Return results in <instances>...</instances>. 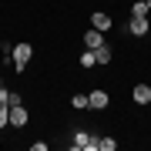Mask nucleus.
I'll list each match as a JSON object with an SVG mask.
<instances>
[{"label": "nucleus", "mask_w": 151, "mask_h": 151, "mask_svg": "<svg viewBox=\"0 0 151 151\" xmlns=\"http://www.w3.org/2000/svg\"><path fill=\"white\" fill-rule=\"evenodd\" d=\"M30 54H34V47H30V44H17V47H14V54H10V64L17 67V74H20V70L27 67Z\"/></svg>", "instance_id": "obj_1"}, {"label": "nucleus", "mask_w": 151, "mask_h": 151, "mask_svg": "<svg viewBox=\"0 0 151 151\" xmlns=\"http://www.w3.org/2000/svg\"><path fill=\"white\" fill-rule=\"evenodd\" d=\"M128 30L134 34V37H145V34H151V20H148V17H131Z\"/></svg>", "instance_id": "obj_2"}, {"label": "nucleus", "mask_w": 151, "mask_h": 151, "mask_svg": "<svg viewBox=\"0 0 151 151\" xmlns=\"http://www.w3.org/2000/svg\"><path fill=\"white\" fill-rule=\"evenodd\" d=\"M74 148H87V151H97V148H101V141H94L91 134H87V131H77V134H74Z\"/></svg>", "instance_id": "obj_3"}, {"label": "nucleus", "mask_w": 151, "mask_h": 151, "mask_svg": "<svg viewBox=\"0 0 151 151\" xmlns=\"http://www.w3.org/2000/svg\"><path fill=\"white\" fill-rule=\"evenodd\" d=\"M101 44H104V30L91 27V34H84V47H87V50H97Z\"/></svg>", "instance_id": "obj_4"}, {"label": "nucleus", "mask_w": 151, "mask_h": 151, "mask_svg": "<svg viewBox=\"0 0 151 151\" xmlns=\"http://www.w3.org/2000/svg\"><path fill=\"white\" fill-rule=\"evenodd\" d=\"M111 14H104V10H97L94 17H91V27H97V30H111Z\"/></svg>", "instance_id": "obj_5"}, {"label": "nucleus", "mask_w": 151, "mask_h": 151, "mask_svg": "<svg viewBox=\"0 0 151 151\" xmlns=\"http://www.w3.org/2000/svg\"><path fill=\"white\" fill-rule=\"evenodd\" d=\"M87 97H91V108H94V111H104V108L111 104V97L104 94V91H91Z\"/></svg>", "instance_id": "obj_6"}, {"label": "nucleus", "mask_w": 151, "mask_h": 151, "mask_svg": "<svg viewBox=\"0 0 151 151\" xmlns=\"http://www.w3.org/2000/svg\"><path fill=\"white\" fill-rule=\"evenodd\" d=\"M10 124H14V128H24V124H27V111H24V104L10 108Z\"/></svg>", "instance_id": "obj_7"}, {"label": "nucleus", "mask_w": 151, "mask_h": 151, "mask_svg": "<svg viewBox=\"0 0 151 151\" xmlns=\"http://www.w3.org/2000/svg\"><path fill=\"white\" fill-rule=\"evenodd\" d=\"M134 101H138V104H151V87H148V84H138V87H134Z\"/></svg>", "instance_id": "obj_8"}, {"label": "nucleus", "mask_w": 151, "mask_h": 151, "mask_svg": "<svg viewBox=\"0 0 151 151\" xmlns=\"http://www.w3.org/2000/svg\"><path fill=\"white\" fill-rule=\"evenodd\" d=\"M94 57H97V64H111V57H114V50L108 47V44H101V47L94 50Z\"/></svg>", "instance_id": "obj_9"}, {"label": "nucleus", "mask_w": 151, "mask_h": 151, "mask_svg": "<svg viewBox=\"0 0 151 151\" xmlns=\"http://www.w3.org/2000/svg\"><path fill=\"white\" fill-rule=\"evenodd\" d=\"M0 104H7V108H17V104H20V94L4 91V87H0Z\"/></svg>", "instance_id": "obj_10"}, {"label": "nucleus", "mask_w": 151, "mask_h": 151, "mask_svg": "<svg viewBox=\"0 0 151 151\" xmlns=\"http://www.w3.org/2000/svg\"><path fill=\"white\" fill-rule=\"evenodd\" d=\"M70 104H74L77 111H84V108H91V97H87V94H74V97H70Z\"/></svg>", "instance_id": "obj_11"}, {"label": "nucleus", "mask_w": 151, "mask_h": 151, "mask_svg": "<svg viewBox=\"0 0 151 151\" xmlns=\"http://www.w3.org/2000/svg\"><path fill=\"white\" fill-rule=\"evenodd\" d=\"M81 64H84V67H94V64H97L94 50H84V54H81Z\"/></svg>", "instance_id": "obj_12"}, {"label": "nucleus", "mask_w": 151, "mask_h": 151, "mask_svg": "<svg viewBox=\"0 0 151 151\" xmlns=\"http://www.w3.org/2000/svg\"><path fill=\"white\" fill-rule=\"evenodd\" d=\"M7 124H10V108L0 104V128H7Z\"/></svg>", "instance_id": "obj_13"}, {"label": "nucleus", "mask_w": 151, "mask_h": 151, "mask_svg": "<svg viewBox=\"0 0 151 151\" xmlns=\"http://www.w3.org/2000/svg\"><path fill=\"white\" fill-rule=\"evenodd\" d=\"M114 148H118L114 138H101V151H114Z\"/></svg>", "instance_id": "obj_14"}, {"label": "nucleus", "mask_w": 151, "mask_h": 151, "mask_svg": "<svg viewBox=\"0 0 151 151\" xmlns=\"http://www.w3.org/2000/svg\"><path fill=\"white\" fill-rule=\"evenodd\" d=\"M148 7H151V0H148Z\"/></svg>", "instance_id": "obj_15"}]
</instances>
